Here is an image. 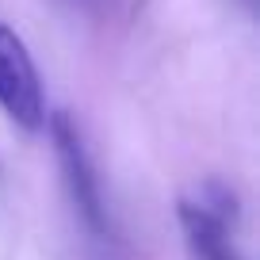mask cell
<instances>
[{"label":"cell","instance_id":"cell-5","mask_svg":"<svg viewBox=\"0 0 260 260\" xmlns=\"http://www.w3.org/2000/svg\"><path fill=\"white\" fill-rule=\"evenodd\" d=\"M245 4H249V8H256V0H245Z\"/></svg>","mask_w":260,"mask_h":260},{"label":"cell","instance_id":"cell-3","mask_svg":"<svg viewBox=\"0 0 260 260\" xmlns=\"http://www.w3.org/2000/svg\"><path fill=\"white\" fill-rule=\"evenodd\" d=\"M176 214L195 260H241L234 249V195L222 184H207L199 199H180Z\"/></svg>","mask_w":260,"mask_h":260},{"label":"cell","instance_id":"cell-4","mask_svg":"<svg viewBox=\"0 0 260 260\" xmlns=\"http://www.w3.org/2000/svg\"><path fill=\"white\" fill-rule=\"evenodd\" d=\"M73 4H84V8H88V4H96V0H73Z\"/></svg>","mask_w":260,"mask_h":260},{"label":"cell","instance_id":"cell-1","mask_svg":"<svg viewBox=\"0 0 260 260\" xmlns=\"http://www.w3.org/2000/svg\"><path fill=\"white\" fill-rule=\"evenodd\" d=\"M46 130H50V142H54V157H57V169H61V184H65L69 203H73L77 222L84 226L88 241L115 245L119 234H115L111 211H107L104 184H100V176H96V165H92L88 149H84L81 126L69 119V111H50L46 115Z\"/></svg>","mask_w":260,"mask_h":260},{"label":"cell","instance_id":"cell-2","mask_svg":"<svg viewBox=\"0 0 260 260\" xmlns=\"http://www.w3.org/2000/svg\"><path fill=\"white\" fill-rule=\"evenodd\" d=\"M0 111L19 130L39 134L46 130V92L27 42L0 19Z\"/></svg>","mask_w":260,"mask_h":260}]
</instances>
